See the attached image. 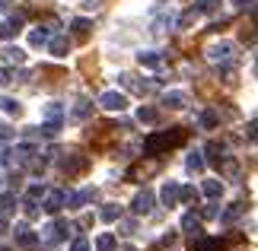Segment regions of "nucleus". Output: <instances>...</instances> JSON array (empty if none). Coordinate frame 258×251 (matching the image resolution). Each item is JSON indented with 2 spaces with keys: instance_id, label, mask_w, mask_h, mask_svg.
Instances as JSON below:
<instances>
[{
  "instance_id": "nucleus-1",
  "label": "nucleus",
  "mask_w": 258,
  "mask_h": 251,
  "mask_svg": "<svg viewBox=\"0 0 258 251\" xmlns=\"http://www.w3.org/2000/svg\"><path fill=\"white\" fill-rule=\"evenodd\" d=\"M185 140V130L182 127H172V130H163V134H150L144 140V153L147 156H160L163 149H169V146H178Z\"/></svg>"
},
{
  "instance_id": "nucleus-3",
  "label": "nucleus",
  "mask_w": 258,
  "mask_h": 251,
  "mask_svg": "<svg viewBox=\"0 0 258 251\" xmlns=\"http://www.w3.org/2000/svg\"><path fill=\"white\" fill-rule=\"evenodd\" d=\"M153 204H156V194H153L150 188H144V191H137V194H134L131 210H134V216H147L153 210Z\"/></svg>"
},
{
  "instance_id": "nucleus-25",
  "label": "nucleus",
  "mask_w": 258,
  "mask_h": 251,
  "mask_svg": "<svg viewBox=\"0 0 258 251\" xmlns=\"http://www.w3.org/2000/svg\"><path fill=\"white\" fill-rule=\"evenodd\" d=\"M204 153H207V159H211L214 165H223V159H226L220 143H207V146H204Z\"/></svg>"
},
{
  "instance_id": "nucleus-33",
  "label": "nucleus",
  "mask_w": 258,
  "mask_h": 251,
  "mask_svg": "<svg viewBox=\"0 0 258 251\" xmlns=\"http://www.w3.org/2000/svg\"><path fill=\"white\" fill-rule=\"evenodd\" d=\"M13 204H16V194H13V191H0V210H4V213H10V210H13Z\"/></svg>"
},
{
  "instance_id": "nucleus-39",
  "label": "nucleus",
  "mask_w": 258,
  "mask_h": 251,
  "mask_svg": "<svg viewBox=\"0 0 258 251\" xmlns=\"http://www.w3.org/2000/svg\"><path fill=\"white\" fill-rule=\"evenodd\" d=\"M233 4H236V10H249V13L255 10V0H233Z\"/></svg>"
},
{
  "instance_id": "nucleus-46",
  "label": "nucleus",
  "mask_w": 258,
  "mask_h": 251,
  "mask_svg": "<svg viewBox=\"0 0 258 251\" xmlns=\"http://www.w3.org/2000/svg\"><path fill=\"white\" fill-rule=\"evenodd\" d=\"M0 251H7V248H0Z\"/></svg>"
},
{
  "instance_id": "nucleus-28",
  "label": "nucleus",
  "mask_w": 258,
  "mask_h": 251,
  "mask_svg": "<svg viewBox=\"0 0 258 251\" xmlns=\"http://www.w3.org/2000/svg\"><path fill=\"white\" fill-rule=\"evenodd\" d=\"M96 251H115V235L112 232H102L96 238Z\"/></svg>"
},
{
  "instance_id": "nucleus-17",
  "label": "nucleus",
  "mask_w": 258,
  "mask_h": 251,
  "mask_svg": "<svg viewBox=\"0 0 258 251\" xmlns=\"http://www.w3.org/2000/svg\"><path fill=\"white\" fill-rule=\"evenodd\" d=\"M163 105H166V108H185V105H188V96L178 93V89H172V93L163 96Z\"/></svg>"
},
{
  "instance_id": "nucleus-4",
  "label": "nucleus",
  "mask_w": 258,
  "mask_h": 251,
  "mask_svg": "<svg viewBox=\"0 0 258 251\" xmlns=\"http://www.w3.org/2000/svg\"><path fill=\"white\" fill-rule=\"evenodd\" d=\"M86 169H89V159L80 156V153H67L61 159V172L64 175H80V172H86Z\"/></svg>"
},
{
  "instance_id": "nucleus-45",
  "label": "nucleus",
  "mask_w": 258,
  "mask_h": 251,
  "mask_svg": "<svg viewBox=\"0 0 258 251\" xmlns=\"http://www.w3.org/2000/svg\"><path fill=\"white\" fill-rule=\"evenodd\" d=\"M10 4H13V0H0V10H7Z\"/></svg>"
},
{
  "instance_id": "nucleus-24",
  "label": "nucleus",
  "mask_w": 258,
  "mask_h": 251,
  "mask_svg": "<svg viewBox=\"0 0 258 251\" xmlns=\"http://www.w3.org/2000/svg\"><path fill=\"white\" fill-rule=\"evenodd\" d=\"M45 121H64V105L61 102H48L45 105Z\"/></svg>"
},
{
  "instance_id": "nucleus-26",
  "label": "nucleus",
  "mask_w": 258,
  "mask_h": 251,
  "mask_svg": "<svg viewBox=\"0 0 258 251\" xmlns=\"http://www.w3.org/2000/svg\"><path fill=\"white\" fill-rule=\"evenodd\" d=\"M38 130V137H48V140H54L57 134H61V121H45L42 127H35Z\"/></svg>"
},
{
  "instance_id": "nucleus-29",
  "label": "nucleus",
  "mask_w": 258,
  "mask_h": 251,
  "mask_svg": "<svg viewBox=\"0 0 258 251\" xmlns=\"http://www.w3.org/2000/svg\"><path fill=\"white\" fill-rule=\"evenodd\" d=\"M195 19H198V10L191 7V10H185V13L175 19V26H178V29H188V26H195Z\"/></svg>"
},
{
  "instance_id": "nucleus-5",
  "label": "nucleus",
  "mask_w": 258,
  "mask_h": 251,
  "mask_svg": "<svg viewBox=\"0 0 258 251\" xmlns=\"http://www.w3.org/2000/svg\"><path fill=\"white\" fill-rule=\"evenodd\" d=\"M67 232H71V223H67V219H54L51 226L42 229V238L48 245H54V242H61V238H67Z\"/></svg>"
},
{
  "instance_id": "nucleus-11",
  "label": "nucleus",
  "mask_w": 258,
  "mask_h": 251,
  "mask_svg": "<svg viewBox=\"0 0 258 251\" xmlns=\"http://www.w3.org/2000/svg\"><path fill=\"white\" fill-rule=\"evenodd\" d=\"M0 61L4 64H26V51L19 45H7V48H0Z\"/></svg>"
},
{
  "instance_id": "nucleus-16",
  "label": "nucleus",
  "mask_w": 258,
  "mask_h": 251,
  "mask_svg": "<svg viewBox=\"0 0 258 251\" xmlns=\"http://www.w3.org/2000/svg\"><path fill=\"white\" fill-rule=\"evenodd\" d=\"M48 38H51V29H42V26H38V29L29 32V45H32V48H45Z\"/></svg>"
},
{
  "instance_id": "nucleus-21",
  "label": "nucleus",
  "mask_w": 258,
  "mask_h": 251,
  "mask_svg": "<svg viewBox=\"0 0 258 251\" xmlns=\"http://www.w3.org/2000/svg\"><path fill=\"white\" fill-rule=\"evenodd\" d=\"M99 219H102V223H115V219H121V207H118V204H102Z\"/></svg>"
},
{
  "instance_id": "nucleus-32",
  "label": "nucleus",
  "mask_w": 258,
  "mask_h": 251,
  "mask_svg": "<svg viewBox=\"0 0 258 251\" xmlns=\"http://www.w3.org/2000/svg\"><path fill=\"white\" fill-rule=\"evenodd\" d=\"M45 191H48L45 185H32V188L26 191V200H29V204H38V200L45 197Z\"/></svg>"
},
{
  "instance_id": "nucleus-34",
  "label": "nucleus",
  "mask_w": 258,
  "mask_h": 251,
  "mask_svg": "<svg viewBox=\"0 0 258 251\" xmlns=\"http://www.w3.org/2000/svg\"><path fill=\"white\" fill-rule=\"evenodd\" d=\"M195 10H198V13H214V10L217 7H220V0H195Z\"/></svg>"
},
{
  "instance_id": "nucleus-38",
  "label": "nucleus",
  "mask_w": 258,
  "mask_h": 251,
  "mask_svg": "<svg viewBox=\"0 0 258 251\" xmlns=\"http://www.w3.org/2000/svg\"><path fill=\"white\" fill-rule=\"evenodd\" d=\"M10 83H13V73L0 67V89H4V86H10Z\"/></svg>"
},
{
  "instance_id": "nucleus-35",
  "label": "nucleus",
  "mask_w": 258,
  "mask_h": 251,
  "mask_svg": "<svg viewBox=\"0 0 258 251\" xmlns=\"http://www.w3.org/2000/svg\"><path fill=\"white\" fill-rule=\"evenodd\" d=\"M71 29L77 35H89V29H93V23H89V19H74L71 23Z\"/></svg>"
},
{
  "instance_id": "nucleus-30",
  "label": "nucleus",
  "mask_w": 258,
  "mask_h": 251,
  "mask_svg": "<svg viewBox=\"0 0 258 251\" xmlns=\"http://www.w3.org/2000/svg\"><path fill=\"white\" fill-rule=\"evenodd\" d=\"M204 194L211 197V200H217V197L223 194V182H214V178H211V182H204Z\"/></svg>"
},
{
  "instance_id": "nucleus-10",
  "label": "nucleus",
  "mask_w": 258,
  "mask_h": 251,
  "mask_svg": "<svg viewBox=\"0 0 258 251\" xmlns=\"http://www.w3.org/2000/svg\"><path fill=\"white\" fill-rule=\"evenodd\" d=\"M67 194L64 191H45V213H61Z\"/></svg>"
},
{
  "instance_id": "nucleus-27",
  "label": "nucleus",
  "mask_w": 258,
  "mask_h": 251,
  "mask_svg": "<svg viewBox=\"0 0 258 251\" xmlns=\"http://www.w3.org/2000/svg\"><path fill=\"white\" fill-rule=\"evenodd\" d=\"M0 112H7V115H19V112H23V105H19V99L0 96Z\"/></svg>"
},
{
  "instance_id": "nucleus-7",
  "label": "nucleus",
  "mask_w": 258,
  "mask_h": 251,
  "mask_svg": "<svg viewBox=\"0 0 258 251\" xmlns=\"http://www.w3.org/2000/svg\"><path fill=\"white\" fill-rule=\"evenodd\" d=\"M99 105H102L105 112H124V108H127V96L124 93H102V96H99Z\"/></svg>"
},
{
  "instance_id": "nucleus-12",
  "label": "nucleus",
  "mask_w": 258,
  "mask_h": 251,
  "mask_svg": "<svg viewBox=\"0 0 258 251\" xmlns=\"http://www.w3.org/2000/svg\"><path fill=\"white\" fill-rule=\"evenodd\" d=\"M13 235H16V245H23V248H35V245H38V235H35L29 226H23V223L16 226V232H13Z\"/></svg>"
},
{
  "instance_id": "nucleus-13",
  "label": "nucleus",
  "mask_w": 258,
  "mask_h": 251,
  "mask_svg": "<svg viewBox=\"0 0 258 251\" xmlns=\"http://www.w3.org/2000/svg\"><path fill=\"white\" fill-rule=\"evenodd\" d=\"M160 200H163V207H175L178 204V182H166L160 191Z\"/></svg>"
},
{
  "instance_id": "nucleus-43",
  "label": "nucleus",
  "mask_w": 258,
  "mask_h": 251,
  "mask_svg": "<svg viewBox=\"0 0 258 251\" xmlns=\"http://www.w3.org/2000/svg\"><path fill=\"white\" fill-rule=\"evenodd\" d=\"M99 4L102 0H83V10H99Z\"/></svg>"
},
{
  "instance_id": "nucleus-22",
  "label": "nucleus",
  "mask_w": 258,
  "mask_h": 251,
  "mask_svg": "<svg viewBox=\"0 0 258 251\" xmlns=\"http://www.w3.org/2000/svg\"><path fill=\"white\" fill-rule=\"evenodd\" d=\"M185 165H188V172H204V153L201 149H191L185 159Z\"/></svg>"
},
{
  "instance_id": "nucleus-20",
  "label": "nucleus",
  "mask_w": 258,
  "mask_h": 251,
  "mask_svg": "<svg viewBox=\"0 0 258 251\" xmlns=\"http://www.w3.org/2000/svg\"><path fill=\"white\" fill-rule=\"evenodd\" d=\"M89 115H93V102H89V99H80V102L74 105V112H71L74 121H86Z\"/></svg>"
},
{
  "instance_id": "nucleus-9",
  "label": "nucleus",
  "mask_w": 258,
  "mask_h": 251,
  "mask_svg": "<svg viewBox=\"0 0 258 251\" xmlns=\"http://www.w3.org/2000/svg\"><path fill=\"white\" fill-rule=\"evenodd\" d=\"M45 48H48V54H54V57H67L71 54V38L67 35H51Z\"/></svg>"
},
{
  "instance_id": "nucleus-42",
  "label": "nucleus",
  "mask_w": 258,
  "mask_h": 251,
  "mask_svg": "<svg viewBox=\"0 0 258 251\" xmlns=\"http://www.w3.org/2000/svg\"><path fill=\"white\" fill-rule=\"evenodd\" d=\"M71 251H89V245H86V238H74V248Z\"/></svg>"
},
{
  "instance_id": "nucleus-14",
  "label": "nucleus",
  "mask_w": 258,
  "mask_h": 251,
  "mask_svg": "<svg viewBox=\"0 0 258 251\" xmlns=\"http://www.w3.org/2000/svg\"><path fill=\"white\" fill-rule=\"evenodd\" d=\"M182 229H185V232L191 235V238L204 235V229H201V219H198L195 213H185V216H182Z\"/></svg>"
},
{
  "instance_id": "nucleus-23",
  "label": "nucleus",
  "mask_w": 258,
  "mask_h": 251,
  "mask_svg": "<svg viewBox=\"0 0 258 251\" xmlns=\"http://www.w3.org/2000/svg\"><path fill=\"white\" fill-rule=\"evenodd\" d=\"M137 121H141V124H156V121H160V115H156V108L141 105V108H137Z\"/></svg>"
},
{
  "instance_id": "nucleus-40",
  "label": "nucleus",
  "mask_w": 258,
  "mask_h": 251,
  "mask_svg": "<svg viewBox=\"0 0 258 251\" xmlns=\"http://www.w3.org/2000/svg\"><path fill=\"white\" fill-rule=\"evenodd\" d=\"M201 216H204V219H214V216H220V210L211 204V207H204V210H201Z\"/></svg>"
},
{
  "instance_id": "nucleus-15",
  "label": "nucleus",
  "mask_w": 258,
  "mask_h": 251,
  "mask_svg": "<svg viewBox=\"0 0 258 251\" xmlns=\"http://www.w3.org/2000/svg\"><path fill=\"white\" fill-rule=\"evenodd\" d=\"M137 61H141V67H150V70H160L163 67L160 51H141V54H137Z\"/></svg>"
},
{
  "instance_id": "nucleus-19",
  "label": "nucleus",
  "mask_w": 258,
  "mask_h": 251,
  "mask_svg": "<svg viewBox=\"0 0 258 251\" xmlns=\"http://www.w3.org/2000/svg\"><path fill=\"white\" fill-rule=\"evenodd\" d=\"M198 124H201L204 130H214L217 124H220V112H214V108H207V112L198 115Z\"/></svg>"
},
{
  "instance_id": "nucleus-36",
  "label": "nucleus",
  "mask_w": 258,
  "mask_h": 251,
  "mask_svg": "<svg viewBox=\"0 0 258 251\" xmlns=\"http://www.w3.org/2000/svg\"><path fill=\"white\" fill-rule=\"evenodd\" d=\"M137 93H144V96H150V93H160V83H156V79H147V83H137Z\"/></svg>"
},
{
  "instance_id": "nucleus-37",
  "label": "nucleus",
  "mask_w": 258,
  "mask_h": 251,
  "mask_svg": "<svg viewBox=\"0 0 258 251\" xmlns=\"http://www.w3.org/2000/svg\"><path fill=\"white\" fill-rule=\"evenodd\" d=\"M118 83H121L124 89H137V76L134 73H118Z\"/></svg>"
},
{
  "instance_id": "nucleus-41",
  "label": "nucleus",
  "mask_w": 258,
  "mask_h": 251,
  "mask_svg": "<svg viewBox=\"0 0 258 251\" xmlns=\"http://www.w3.org/2000/svg\"><path fill=\"white\" fill-rule=\"evenodd\" d=\"M10 137H13V127H10V124H4V121H0V140H10Z\"/></svg>"
},
{
  "instance_id": "nucleus-2",
  "label": "nucleus",
  "mask_w": 258,
  "mask_h": 251,
  "mask_svg": "<svg viewBox=\"0 0 258 251\" xmlns=\"http://www.w3.org/2000/svg\"><path fill=\"white\" fill-rule=\"evenodd\" d=\"M207 57H211L214 64H233L236 61V45L233 42H217V45H211L207 48Z\"/></svg>"
},
{
  "instance_id": "nucleus-31",
  "label": "nucleus",
  "mask_w": 258,
  "mask_h": 251,
  "mask_svg": "<svg viewBox=\"0 0 258 251\" xmlns=\"http://www.w3.org/2000/svg\"><path fill=\"white\" fill-rule=\"evenodd\" d=\"M178 200H185V204H198V191L191 188V185H178Z\"/></svg>"
},
{
  "instance_id": "nucleus-44",
  "label": "nucleus",
  "mask_w": 258,
  "mask_h": 251,
  "mask_svg": "<svg viewBox=\"0 0 258 251\" xmlns=\"http://www.w3.org/2000/svg\"><path fill=\"white\" fill-rule=\"evenodd\" d=\"M4 232H7V216L0 213V235H4Z\"/></svg>"
},
{
  "instance_id": "nucleus-18",
  "label": "nucleus",
  "mask_w": 258,
  "mask_h": 251,
  "mask_svg": "<svg viewBox=\"0 0 258 251\" xmlns=\"http://www.w3.org/2000/svg\"><path fill=\"white\" fill-rule=\"evenodd\" d=\"M242 213H245V204H242V200H236V204H230V207L220 213V219H223V223H236Z\"/></svg>"
},
{
  "instance_id": "nucleus-6",
  "label": "nucleus",
  "mask_w": 258,
  "mask_h": 251,
  "mask_svg": "<svg viewBox=\"0 0 258 251\" xmlns=\"http://www.w3.org/2000/svg\"><path fill=\"white\" fill-rule=\"evenodd\" d=\"M188 248L191 251H226V242L223 238H214V235H198V238H191Z\"/></svg>"
},
{
  "instance_id": "nucleus-8",
  "label": "nucleus",
  "mask_w": 258,
  "mask_h": 251,
  "mask_svg": "<svg viewBox=\"0 0 258 251\" xmlns=\"http://www.w3.org/2000/svg\"><path fill=\"white\" fill-rule=\"evenodd\" d=\"M99 197V191L96 188H83V191H77V194H71L64 200V207H74V210H80V207H86V204H93V200Z\"/></svg>"
}]
</instances>
